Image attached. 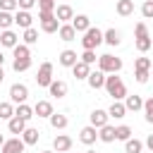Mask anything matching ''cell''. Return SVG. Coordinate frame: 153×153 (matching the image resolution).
Here are the masks:
<instances>
[{"instance_id": "40", "label": "cell", "mask_w": 153, "mask_h": 153, "mask_svg": "<svg viewBox=\"0 0 153 153\" xmlns=\"http://www.w3.org/2000/svg\"><path fill=\"white\" fill-rule=\"evenodd\" d=\"M141 14H143V19H153V0H143Z\"/></svg>"}, {"instance_id": "37", "label": "cell", "mask_w": 153, "mask_h": 153, "mask_svg": "<svg viewBox=\"0 0 153 153\" xmlns=\"http://www.w3.org/2000/svg\"><path fill=\"white\" fill-rule=\"evenodd\" d=\"M143 115H146V122L153 124V98H146L143 100Z\"/></svg>"}, {"instance_id": "6", "label": "cell", "mask_w": 153, "mask_h": 153, "mask_svg": "<svg viewBox=\"0 0 153 153\" xmlns=\"http://www.w3.org/2000/svg\"><path fill=\"white\" fill-rule=\"evenodd\" d=\"M36 84H38V86H45V88L53 84V62H43V65L38 67Z\"/></svg>"}, {"instance_id": "28", "label": "cell", "mask_w": 153, "mask_h": 153, "mask_svg": "<svg viewBox=\"0 0 153 153\" xmlns=\"http://www.w3.org/2000/svg\"><path fill=\"white\" fill-rule=\"evenodd\" d=\"M12 55H14V60H26V57H31V48L26 43H17L12 48Z\"/></svg>"}, {"instance_id": "45", "label": "cell", "mask_w": 153, "mask_h": 153, "mask_svg": "<svg viewBox=\"0 0 153 153\" xmlns=\"http://www.w3.org/2000/svg\"><path fill=\"white\" fill-rule=\"evenodd\" d=\"M148 76H151V72H146V69H134V79H136L139 84H146Z\"/></svg>"}, {"instance_id": "2", "label": "cell", "mask_w": 153, "mask_h": 153, "mask_svg": "<svg viewBox=\"0 0 153 153\" xmlns=\"http://www.w3.org/2000/svg\"><path fill=\"white\" fill-rule=\"evenodd\" d=\"M100 43H103V31H100L98 26H91V29L84 31V38H81L84 50H96Z\"/></svg>"}, {"instance_id": "41", "label": "cell", "mask_w": 153, "mask_h": 153, "mask_svg": "<svg viewBox=\"0 0 153 153\" xmlns=\"http://www.w3.org/2000/svg\"><path fill=\"white\" fill-rule=\"evenodd\" d=\"M134 36H136V38H148V26H146L143 22H139V24L134 26Z\"/></svg>"}, {"instance_id": "29", "label": "cell", "mask_w": 153, "mask_h": 153, "mask_svg": "<svg viewBox=\"0 0 153 153\" xmlns=\"http://www.w3.org/2000/svg\"><path fill=\"white\" fill-rule=\"evenodd\" d=\"M14 115H19V117H22V120H26V122H29L31 117H36V115H33V108H29L26 103H19V105L14 108Z\"/></svg>"}, {"instance_id": "21", "label": "cell", "mask_w": 153, "mask_h": 153, "mask_svg": "<svg viewBox=\"0 0 153 153\" xmlns=\"http://www.w3.org/2000/svg\"><path fill=\"white\" fill-rule=\"evenodd\" d=\"M115 12H117L120 17L134 14V0H117V2H115Z\"/></svg>"}, {"instance_id": "16", "label": "cell", "mask_w": 153, "mask_h": 153, "mask_svg": "<svg viewBox=\"0 0 153 153\" xmlns=\"http://www.w3.org/2000/svg\"><path fill=\"white\" fill-rule=\"evenodd\" d=\"M55 110H53V103L50 100H38L36 105H33V115L36 117H50Z\"/></svg>"}, {"instance_id": "1", "label": "cell", "mask_w": 153, "mask_h": 153, "mask_svg": "<svg viewBox=\"0 0 153 153\" xmlns=\"http://www.w3.org/2000/svg\"><path fill=\"white\" fill-rule=\"evenodd\" d=\"M105 91H108V96H112V100L127 98V86H124V81H122L117 74L105 76Z\"/></svg>"}, {"instance_id": "31", "label": "cell", "mask_w": 153, "mask_h": 153, "mask_svg": "<svg viewBox=\"0 0 153 153\" xmlns=\"http://www.w3.org/2000/svg\"><path fill=\"white\" fill-rule=\"evenodd\" d=\"M141 151H143V141H139V139L124 141V153H141Z\"/></svg>"}, {"instance_id": "35", "label": "cell", "mask_w": 153, "mask_h": 153, "mask_svg": "<svg viewBox=\"0 0 153 153\" xmlns=\"http://www.w3.org/2000/svg\"><path fill=\"white\" fill-rule=\"evenodd\" d=\"M115 134H117V141H127V139H131V127L120 124V127H115Z\"/></svg>"}, {"instance_id": "46", "label": "cell", "mask_w": 153, "mask_h": 153, "mask_svg": "<svg viewBox=\"0 0 153 153\" xmlns=\"http://www.w3.org/2000/svg\"><path fill=\"white\" fill-rule=\"evenodd\" d=\"M17 5H19V10H31L36 5V0H17Z\"/></svg>"}, {"instance_id": "9", "label": "cell", "mask_w": 153, "mask_h": 153, "mask_svg": "<svg viewBox=\"0 0 153 153\" xmlns=\"http://www.w3.org/2000/svg\"><path fill=\"white\" fill-rule=\"evenodd\" d=\"M96 139H98V129H96L93 124H88V127H84V129L79 131V141L86 143V146H93Z\"/></svg>"}, {"instance_id": "20", "label": "cell", "mask_w": 153, "mask_h": 153, "mask_svg": "<svg viewBox=\"0 0 153 153\" xmlns=\"http://www.w3.org/2000/svg\"><path fill=\"white\" fill-rule=\"evenodd\" d=\"M98 139H100L103 143H112V141H117L115 127H112V124H105V127H100V129H98Z\"/></svg>"}, {"instance_id": "10", "label": "cell", "mask_w": 153, "mask_h": 153, "mask_svg": "<svg viewBox=\"0 0 153 153\" xmlns=\"http://www.w3.org/2000/svg\"><path fill=\"white\" fill-rule=\"evenodd\" d=\"M88 120H91V124L96 127V129H100V127H105L108 124V120H110V115H108V110H93L91 115H88Z\"/></svg>"}, {"instance_id": "30", "label": "cell", "mask_w": 153, "mask_h": 153, "mask_svg": "<svg viewBox=\"0 0 153 153\" xmlns=\"http://www.w3.org/2000/svg\"><path fill=\"white\" fill-rule=\"evenodd\" d=\"M48 120H50V127H53V129H65L67 122H69V120H67L65 115H60V112H53Z\"/></svg>"}, {"instance_id": "48", "label": "cell", "mask_w": 153, "mask_h": 153, "mask_svg": "<svg viewBox=\"0 0 153 153\" xmlns=\"http://www.w3.org/2000/svg\"><path fill=\"white\" fill-rule=\"evenodd\" d=\"M2 81H5V69L0 67V84H2Z\"/></svg>"}, {"instance_id": "14", "label": "cell", "mask_w": 153, "mask_h": 153, "mask_svg": "<svg viewBox=\"0 0 153 153\" xmlns=\"http://www.w3.org/2000/svg\"><path fill=\"white\" fill-rule=\"evenodd\" d=\"M31 22H33V17H31L29 10H17V14H14V24H17L19 29H29Z\"/></svg>"}, {"instance_id": "27", "label": "cell", "mask_w": 153, "mask_h": 153, "mask_svg": "<svg viewBox=\"0 0 153 153\" xmlns=\"http://www.w3.org/2000/svg\"><path fill=\"white\" fill-rule=\"evenodd\" d=\"M22 139H24V143H26V146H33V143H38L41 131H38V129H33V127H26V129L22 131Z\"/></svg>"}, {"instance_id": "7", "label": "cell", "mask_w": 153, "mask_h": 153, "mask_svg": "<svg viewBox=\"0 0 153 153\" xmlns=\"http://www.w3.org/2000/svg\"><path fill=\"white\" fill-rule=\"evenodd\" d=\"M26 148V143H24V139L22 136H14V139H7L5 143H2V148H0V153H22Z\"/></svg>"}, {"instance_id": "25", "label": "cell", "mask_w": 153, "mask_h": 153, "mask_svg": "<svg viewBox=\"0 0 153 153\" xmlns=\"http://www.w3.org/2000/svg\"><path fill=\"white\" fill-rule=\"evenodd\" d=\"M108 115L115 117V120H122V117L127 115V105H124L122 100H112V105L108 108Z\"/></svg>"}, {"instance_id": "17", "label": "cell", "mask_w": 153, "mask_h": 153, "mask_svg": "<svg viewBox=\"0 0 153 153\" xmlns=\"http://www.w3.org/2000/svg\"><path fill=\"white\" fill-rule=\"evenodd\" d=\"M7 129H10V134H17V136H22V131L26 129V120H22L19 115H14L12 120H7Z\"/></svg>"}, {"instance_id": "47", "label": "cell", "mask_w": 153, "mask_h": 153, "mask_svg": "<svg viewBox=\"0 0 153 153\" xmlns=\"http://www.w3.org/2000/svg\"><path fill=\"white\" fill-rule=\"evenodd\" d=\"M143 146H146V148H148V151L153 153V134H148V136H146V141H143Z\"/></svg>"}, {"instance_id": "4", "label": "cell", "mask_w": 153, "mask_h": 153, "mask_svg": "<svg viewBox=\"0 0 153 153\" xmlns=\"http://www.w3.org/2000/svg\"><path fill=\"white\" fill-rule=\"evenodd\" d=\"M38 19H41V31L43 33H57V29L62 24L55 17V12H38Z\"/></svg>"}, {"instance_id": "24", "label": "cell", "mask_w": 153, "mask_h": 153, "mask_svg": "<svg viewBox=\"0 0 153 153\" xmlns=\"http://www.w3.org/2000/svg\"><path fill=\"white\" fill-rule=\"evenodd\" d=\"M124 105H127V112H136V110H143V98L141 96H127L124 98Z\"/></svg>"}, {"instance_id": "8", "label": "cell", "mask_w": 153, "mask_h": 153, "mask_svg": "<svg viewBox=\"0 0 153 153\" xmlns=\"http://www.w3.org/2000/svg\"><path fill=\"white\" fill-rule=\"evenodd\" d=\"M105 72L103 69H96V72H91L88 74V79H86V84L93 88V91H98V88H105Z\"/></svg>"}, {"instance_id": "49", "label": "cell", "mask_w": 153, "mask_h": 153, "mask_svg": "<svg viewBox=\"0 0 153 153\" xmlns=\"http://www.w3.org/2000/svg\"><path fill=\"white\" fill-rule=\"evenodd\" d=\"M5 65V55H2V50H0V67Z\"/></svg>"}, {"instance_id": "42", "label": "cell", "mask_w": 153, "mask_h": 153, "mask_svg": "<svg viewBox=\"0 0 153 153\" xmlns=\"http://www.w3.org/2000/svg\"><path fill=\"white\" fill-rule=\"evenodd\" d=\"M55 0H38V10L41 12H55Z\"/></svg>"}, {"instance_id": "33", "label": "cell", "mask_w": 153, "mask_h": 153, "mask_svg": "<svg viewBox=\"0 0 153 153\" xmlns=\"http://www.w3.org/2000/svg\"><path fill=\"white\" fill-rule=\"evenodd\" d=\"M12 24H14V14H12V12H5V10H0V31L10 29Z\"/></svg>"}, {"instance_id": "50", "label": "cell", "mask_w": 153, "mask_h": 153, "mask_svg": "<svg viewBox=\"0 0 153 153\" xmlns=\"http://www.w3.org/2000/svg\"><path fill=\"white\" fill-rule=\"evenodd\" d=\"M5 141H7V139H5L2 134H0V148H2V143H5Z\"/></svg>"}, {"instance_id": "53", "label": "cell", "mask_w": 153, "mask_h": 153, "mask_svg": "<svg viewBox=\"0 0 153 153\" xmlns=\"http://www.w3.org/2000/svg\"><path fill=\"white\" fill-rule=\"evenodd\" d=\"M151 76H153V67H151Z\"/></svg>"}, {"instance_id": "19", "label": "cell", "mask_w": 153, "mask_h": 153, "mask_svg": "<svg viewBox=\"0 0 153 153\" xmlns=\"http://www.w3.org/2000/svg\"><path fill=\"white\" fill-rule=\"evenodd\" d=\"M103 43H108V45L117 48V45L122 43V33H120L117 29H108V31H103Z\"/></svg>"}, {"instance_id": "34", "label": "cell", "mask_w": 153, "mask_h": 153, "mask_svg": "<svg viewBox=\"0 0 153 153\" xmlns=\"http://www.w3.org/2000/svg\"><path fill=\"white\" fill-rule=\"evenodd\" d=\"M24 43L26 45H33V43H38V31L33 29V26H29V29H24Z\"/></svg>"}, {"instance_id": "36", "label": "cell", "mask_w": 153, "mask_h": 153, "mask_svg": "<svg viewBox=\"0 0 153 153\" xmlns=\"http://www.w3.org/2000/svg\"><path fill=\"white\" fill-rule=\"evenodd\" d=\"M151 45H153V38H151V36H148V38H136V50H139V53H148Z\"/></svg>"}, {"instance_id": "11", "label": "cell", "mask_w": 153, "mask_h": 153, "mask_svg": "<svg viewBox=\"0 0 153 153\" xmlns=\"http://www.w3.org/2000/svg\"><path fill=\"white\" fill-rule=\"evenodd\" d=\"M72 148V139L67 136V134H57L55 139H53V151H57V153H67Z\"/></svg>"}, {"instance_id": "5", "label": "cell", "mask_w": 153, "mask_h": 153, "mask_svg": "<svg viewBox=\"0 0 153 153\" xmlns=\"http://www.w3.org/2000/svg\"><path fill=\"white\" fill-rule=\"evenodd\" d=\"M26 98H29V86L26 84H12L10 86V100L14 103V105H19V103H26Z\"/></svg>"}, {"instance_id": "39", "label": "cell", "mask_w": 153, "mask_h": 153, "mask_svg": "<svg viewBox=\"0 0 153 153\" xmlns=\"http://www.w3.org/2000/svg\"><path fill=\"white\" fill-rule=\"evenodd\" d=\"M151 67H153V62H151L148 57H136V62H134V69H146V72H151Z\"/></svg>"}, {"instance_id": "23", "label": "cell", "mask_w": 153, "mask_h": 153, "mask_svg": "<svg viewBox=\"0 0 153 153\" xmlns=\"http://www.w3.org/2000/svg\"><path fill=\"white\" fill-rule=\"evenodd\" d=\"M48 91H50V96H55V98H65V96H67V81H60V79L55 81V79H53V84L48 86Z\"/></svg>"}, {"instance_id": "18", "label": "cell", "mask_w": 153, "mask_h": 153, "mask_svg": "<svg viewBox=\"0 0 153 153\" xmlns=\"http://www.w3.org/2000/svg\"><path fill=\"white\" fill-rule=\"evenodd\" d=\"M57 36H60V41L69 43V41H74V38H76V29H74L72 24H60V29H57Z\"/></svg>"}, {"instance_id": "55", "label": "cell", "mask_w": 153, "mask_h": 153, "mask_svg": "<svg viewBox=\"0 0 153 153\" xmlns=\"http://www.w3.org/2000/svg\"><path fill=\"white\" fill-rule=\"evenodd\" d=\"M67 153H69V151H67Z\"/></svg>"}, {"instance_id": "13", "label": "cell", "mask_w": 153, "mask_h": 153, "mask_svg": "<svg viewBox=\"0 0 153 153\" xmlns=\"http://www.w3.org/2000/svg\"><path fill=\"white\" fill-rule=\"evenodd\" d=\"M55 17H57L62 24H69V22L74 19V10H72L69 5H57V7H55Z\"/></svg>"}, {"instance_id": "38", "label": "cell", "mask_w": 153, "mask_h": 153, "mask_svg": "<svg viewBox=\"0 0 153 153\" xmlns=\"http://www.w3.org/2000/svg\"><path fill=\"white\" fill-rule=\"evenodd\" d=\"M29 67H31V57H26V60H14V62H12V69H14V72H26Z\"/></svg>"}, {"instance_id": "22", "label": "cell", "mask_w": 153, "mask_h": 153, "mask_svg": "<svg viewBox=\"0 0 153 153\" xmlns=\"http://www.w3.org/2000/svg\"><path fill=\"white\" fill-rule=\"evenodd\" d=\"M72 26L76 29V33H84L86 29H91V19H88L86 14H74V19H72Z\"/></svg>"}, {"instance_id": "51", "label": "cell", "mask_w": 153, "mask_h": 153, "mask_svg": "<svg viewBox=\"0 0 153 153\" xmlns=\"http://www.w3.org/2000/svg\"><path fill=\"white\" fill-rule=\"evenodd\" d=\"M41 153H55V151H41Z\"/></svg>"}, {"instance_id": "32", "label": "cell", "mask_w": 153, "mask_h": 153, "mask_svg": "<svg viewBox=\"0 0 153 153\" xmlns=\"http://www.w3.org/2000/svg\"><path fill=\"white\" fill-rule=\"evenodd\" d=\"M14 117V105L12 100H2L0 103V120H12Z\"/></svg>"}, {"instance_id": "15", "label": "cell", "mask_w": 153, "mask_h": 153, "mask_svg": "<svg viewBox=\"0 0 153 153\" xmlns=\"http://www.w3.org/2000/svg\"><path fill=\"white\" fill-rule=\"evenodd\" d=\"M17 43H19V36H17L12 29L0 31V45H5V48H14Z\"/></svg>"}, {"instance_id": "12", "label": "cell", "mask_w": 153, "mask_h": 153, "mask_svg": "<svg viewBox=\"0 0 153 153\" xmlns=\"http://www.w3.org/2000/svg\"><path fill=\"white\" fill-rule=\"evenodd\" d=\"M57 62H60L62 67H69V69H72V67L79 62V55H76L74 50H62V53L57 55Z\"/></svg>"}, {"instance_id": "54", "label": "cell", "mask_w": 153, "mask_h": 153, "mask_svg": "<svg viewBox=\"0 0 153 153\" xmlns=\"http://www.w3.org/2000/svg\"><path fill=\"white\" fill-rule=\"evenodd\" d=\"M151 48H153V45H151Z\"/></svg>"}, {"instance_id": "3", "label": "cell", "mask_w": 153, "mask_h": 153, "mask_svg": "<svg viewBox=\"0 0 153 153\" xmlns=\"http://www.w3.org/2000/svg\"><path fill=\"white\" fill-rule=\"evenodd\" d=\"M98 69H103L105 74H117L122 69V60L115 57V55H110V53H105V55L98 57Z\"/></svg>"}, {"instance_id": "26", "label": "cell", "mask_w": 153, "mask_h": 153, "mask_svg": "<svg viewBox=\"0 0 153 153\" xmlns=\"http://www.w3.org/2000/svg\"><path fill=\"white\" fill-rule=\"evenodd\" d=\"M72 74H74L76 79H88V74H91V65H86L84 60H79V62L72 67Z\"/></svg>"}, {"instance_id": "44", "label": "cell", "mask_w": 153, "mask_h": 153, "mask_svg": "<svg viewBox=\"0 0 153 153\" xmlns=\"http://www.w3.org/2000/svg\"><path fill=\"white\" fill-rule=\"evenodd\" d=\"M0 10L14 12V10H19V5H17V0H0Z\"/></svg>"}, {"instance_id": "43", "label": "cell", "mask_w": 153, "mask_h": 153, "mask_svg": "<svg viewBox=\"0 0 153 153\" xmlns=\"http://www.w3.org/2000/svg\"><path fill=\"white\" fill-rule=\"evenodd\" d=\"M79 60H84L86 65H93V62H96L98 57H96V50H84V53L79 55Z\"/></svg>"}, {"instance_id": "52", "label": "cell", "mask_w": 153, "mask_h": 153, "mask_svg": "<svg viewBox=\"0 0 153 153\" xmlns=\"http://www.w3.org/2000/svg\"><path fill=\"white\" fill-rule=\"evenodd\" d=\"M86 153H96V151H86Z\"/></svg>"}]
</instances>
